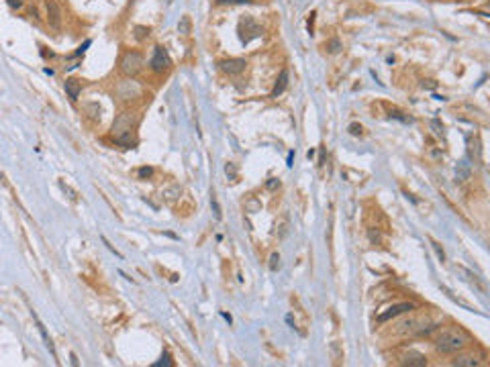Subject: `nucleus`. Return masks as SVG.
<instances>
[{
    "mask_svg": "<svg viewBox=\"0 0 490 367\" xmlns=\"http://www.w3.org/2000/svg\"><path fill=\"white\" fill-rule=\"evenodd\" d=\"M466 345V336L457 328H443L435 338V347L441 353H457Z\"/></svg>",
    "mask_w": 490,
    "mask_h": 367,
    "instance_id": "obj_1",
    "label": "nucleus"
},
{
    "mask_svg": "<svg viewBox=\"0 0 490 367\" xmlns=\"http://www.w3.org/2000/svg\"><path fill=\"white\" fill-rule=\"evenodd\" d=\"M131 128H133V114H129V112L119 114L113 122V135H115L117 143H121L125 147H131V143H133Z\"/></svg>",
    "mask_w": 490,
    "mask_h": 367,
    "instance_id": "obj_2",
    "label": "nucleus"
},
{
    "mask_svg": "<svg viewBox=\"0 0 490 367\" xmlns=\"http://www.w3.org/2000/svg\"><path fill=\"white\" fill-rule=\"evenodd\" d=\"M143 70V58L141 54H137V51H127V54H123L121 58V72L125 76H135Z\"/></svg>",
    "mask_w": 490,
    "mask_h": 367,
    "instance_id": "obj_3",
    "label": "nucleus"
},
{
    "mask_svg": "<svg viewBox=\"0 0 490 367\" xmlns=\"http://www.w3.org/2000/svg\"><path fill=\"white\" fill-rule=\"evenodd\" d=\"M262 33H264V29L251 16H245V18L239 20V39H241L243 45H247L251 39L262 37Z\"/></svg>",
    "mask_w": 490,
    "mask_h": 367,
    "instance_id": "obj_4",
    "label": "nucleus"
},
{
    "mask_svg": "<svg viewBox=\"0 0 490 367\" xmlns=\"http://www.w3.org/2000/svg\"><path fill=\"white\" fill-rule=\"evenodd\" d=\"M149 66L156 74H162V72H166L170 68V56H168V51L162 45H158L156 51H153V58H151Z\"/></svg>",
    "mask_w": 490,
    "mask_h": 367,
    "instance_id": "obj_5",
    "label": "nucleus"
},
{
    "mask_svg": "<svg viewBox=\"0 0 490 367\" xmlns=\"http://www.w3.org/2000/svg\"><path fill=\"white\" fill-rule=\"evenodd\" d=\"M415 306H412L410 302H402V304H394V306H390V308H386L380 316H378V322H386V320H390V318H394V316H398V314H404V312H408V310H412Z\"/></svg>",
    "mask_w": 490,
    "mask_h": 367,
    "instance_id": "obj_6",
    "label": "nucleus"
},
{
    "mask_svg": "<svg viewBox=\"0 0 490 367\" xmlns=\"http://www.w3.org/2000/svg\"><path fill=\"white\" fill-rule=\"evenodd\" d=\"M117 92H119V96L123 100H131V98H137L141 94V86L137 82H133V80H127V82H121L119 84Z\"/></svg>",
    "mask_w": 490,
    "mask_h": 367,
    "instance_id": "obj_7",
    "label": "nucleus"
},
{
    "mask_svg": "<svg viewBox=\"0 0 490 367\" xmlns=\"http://www.w3.org/2000/svg\"><path fill=\"white\" fill-rule=\"evenodd\" d=\"M400 363L402 365H410V367H425L427 365V359L423 353L415 351V349H408L400 355Z\"/></svg>",
    "mask_w": 490,
    "mask_h": 367,
    "instance_id": "obj_8",
    "label": "nucleus"
},
{
    "mask_svg": "<svg viewBox=\"0 0 490 367\" xmlns=\"http://www.w3.org/2000/svg\"><path fill=\"white\" fill-rule=\"evenodd\" d=\"M219 66H221V70H223L225 74H229V76H237V74H241V72L245 70L247 62H245V60H241V58H231V60L221 62Z\"/></svg>",
    "mask_w": 490,
    "mask_h": 367,
    "instance_id": "obj_9",
    "label": "nucleus"
},
{
    "mask_svg": "<svg viewBox=\"0 0 490 367\" xmlns=\"http://www.w3.org/2000/svg\"><path fill=\"white\" fill-rule=\"evenodd\" d=\"M455 272H459L461 276H463V280H466V282H470L474 288H478V290L480 292H486V284L476 276V274H472L470 270H466V268H461V266H455Z\"/></svg>",
    "mask_w": 490,
    "mask_h": 367,
    "instance_id": "obj_10",
    "label": "nucleus"
},
{
    "mask_svg": "<svg viewBox=\"0 0 490 367\" xmlns=\"http://www.w3.org/2000/svg\"><path fill=\"white\" fill-rule=\"evenodd\" d=\"M47 16H49V24L54 29H60V22H62V12H60V6L54 2V0H47Z\"/></svg>",
    "mask_w": 490,
    "mask_h": 367,
    "instance_id": "obj_11",
    "label": "nucleus"
},
{
    "mask_svg": "<svg viewBox=\"0 0 490 367\" xmlns=\"http://www.w3.org/2000/svg\"><path fill=\"white\" fill-rule=\"evenodd\" d=\"M66 92L72 100H78L80 92H82V82L80 80H74V78H70V80H66Z\"/></svg>",
    "mask_w": 490,
    "mask_h": 367,
    "instance_id": "obj_12",
    "label": "nucleus"
},
{
    "mask_svg": "<svg viewBox=\"0 0 490 367\" xmlns=\"http://www.w3.org/2000/svg\"><path fill=\"white\" fill-rule=\"evenodd\" d=\"M286 86H288V72H286V70H282L280 76H278V82H276V86H274V90H272V96L278 98L282 92L286 90Z\"/></svg>",
    "mask_w": 490,
    "mask_h": 367,
    "instance_id": "obj_13",
    "label": "nucleus"
},
{
    "mask_svg": "<svg viewBox=\"0 0 490 367\" xmlns=\"http://www.w3.org/2000/svg\"><path fill=\"white\" fill-rule=\"evenodd\" d=\"M180 196H182V188L178 186V184H172V186H168L164 192H162V198L166 202H176Z\"/></svg>",
    "mask_w": 490,
    "mask_h": 367,
    "instance_id": "obj_14",
    "label": "nucleus"
},
{
    "mask_svg": "<svg viewBox=\"0 0 490 367\" xmlns=\"http://www.w3.org/2000/svg\"><path fill=\"white\" fill-rule=\"evenodd\" d=\"M468 155L472 162H480L482 157V149H480V141L478 139H470L468 141Z\"/></svg>",
    "mask_w": 490,
    "mask_h": 367,
    "instance_id": "obj_15",
    "label": "nucleus"
},
{
    "mask_svg": "<svg viewBox=\"0 0 490 367\" xmlns=\"http://www.w3.org/2000/svg\"><path fill=\"white\" fill-rule=\"evenodd\" d=\"M453 365H457V367H478L480 363L476 359H472V357H457L453 361Z\"/></svg>",
    "mask_w": 490,
    "mask_h": 367,
    "instance_id": "obj_16",
    "label": "nucleus"
},
{
    "mask_svg": "<svg viewBox=\"0 0 490 367\" xmlns=\"http://www.w3.org/2000/svg\"><path fill=\"white\" fill-rule=\"evenodd\" d=\"M325 49L329 51V54H339V51H341V41L339 39H331V41H327L325 43Z\"/></svg>",
    "mask_w": 490,
    "mask_h": 367,
    "instance_id": "obj_17",
    "label": "nucleus"
},
{
    "mask_svg": "<svg viewBox=\"0 0 490 367\" xmlns=\"http://www.w3.org/2000/svg\"><path fill=\"white\" fill-rule=\"evenodd\" d=\"M286 232H288V218L284 216V218H282V222L276 224V234L282 239V237H286Z\"/></svg>",
    "mask_w": 490,
    "mask_h": 367,
    "instance_id": "obj_18",
    "label": "nucleus"
},
{
    "mask_svg": "<svg viewBox=\"0 0 490 367\" xmlns=\"http://www.w3.org/2000/svg\"><path fill=\"white\" fill-rule=\"evenodd\" d=\"M178 31L184 33V35L190 33V18L188 16H182V20H180V24H178Z\"/></svg>",
    "mask_w": 490,
    "mask_h": 367,
    "instance_id": "obj_19",
    "label": "nucleus"
},
{
    "mask_svg": "<svg viewBox=\"0 0 490 367\" xmlns=\"http://www.w3.org/2000/svg\"><path fill=\"white\" fill-rule=\"evenodd\" d=\"M278 270H280V255L272 253L270 255V272H278Z\"/></svg>",
    "mask_w": 490,
    "mask_h": 367,
    "instance_id": "obj_20",
    "label": "nucleus"
},
{
    "mask_svg": "<svg viewBox=\"0 0 490 367\" xmlns=\"http://www.w3.org/2000/svg\"><path fill=\"white\" fill-rule=\"evenodd\" d=\"M149 37V29L147 27H135V39L137 41H143Z\"/></svg>",
    "mask_w": 490,
    "mask_h": 367,
    "instance_id": "obj_21",
    "label": "nucleus"
},
{
    "mask_svg": "<svg viewBox=\"0 0 490 367\" xmlns=\"http://www.w3.org/2000/svg\"><path fill=\"white\" fill-rule=\"evenodd\" d=\"M331 353H333V359H335V361L343 359V353H341V349H339V343H333V345H331Z\"/></svg>",
    "mask_w": 490,
    "mask_h": 367,
    "instance_id": "obj_22",
    "label": "nucleus"
},
{
    "mask_svg": "<svg viewBox=\"0 0 490 367\" xmlns=\"http://www.w3.org/2000/svg\"><path fill=\"white\" fill-rule=\"evenodd\" d=\"M431 245H433V249H435V253H437V257H439L441 261L445 259V253H443V249L439 247V243H437V241H431Z\"/></svg>",
    "mask_w": 490,
    "mask_h": 367,
    "instance_id": "obj_23",
    "label": "nucleus"
},
{
    "mask_svg": "<svg viewBox=\"0 0 490 367\" xmlns=\"http://www.w3.org/2000/svg\"><path fill=\"white\" fill-rule=\"evenodd\" d=\"M219 4H249V0H217Z\"/></svg>",
    "mask_w": 490,
    "mask_h": 367,
    "instance_id": "obj_24",
    "label": "nucleus"
},
{
    "mask_svg": "<svg viewBox=\"0 0 490 367\" xmlns=\"http://www.w3.org/2000/svg\"><path fill=\"white\" fill-rule=\"evenodd\" d=\"M151 174H153V170H151V168H147V166H145V168H139V172H137V176H139V178H149Z\"/></svg>",
    "mask_w": 490,
    "mask_h": 367,
    "instance_id": "obj_25",
    "label": "nucleus"
},
{
    "mask_svg": "<svg viewBox=\"0 0 490 367\" xmlns=\"http://www.w3.org/2000/svg\"><path fill=\"white\" fill-rule=\"evenodd\" d=\"M431 126L435 128V135H443V124H441L439 120H433V122H431Z\"/></svg>",
    "mask_w": 490,
    "mask_h": 367,
    "instance_id": "obj_26",
    "label": "nucleus"
},
{
    "mask_svg": "<svg viewBox=\"0 0 490 367\" xmlns=\"http://www.w3.org/2000/svg\"><path fill=\"white\" fill-rule=\"evenodd\" d=\"M211 206H213V212H215V216L217 218H221V210H219V204H217V198L213 196V200H211Z\"/></svg>",
    "mask_w": 490,
    "mask_h": 367,
    "instance_id": "obj_27",
    "label": "nucleus"
},
{
    "mask_svg": "<svg viewBox=\"0 0 490 367\" xmlns=\"http://www.w3.org/2000/svg\"><path fill=\"white\" fill-rule=\"evenodd\" d=\"M349 133H351V135H359V133H362V126L355 124V122H353V124H349Z\"/></svg>",
    "mask_w": 490,
    "mask_h": 367,
    "instance_id": "obj_28",
    "label": "nucleus"
},
{
    "mask_svg": "<svg viewBox=\"0 0 490 367\" xmlns=\"http://www.w3.org/2000/svg\"><path fill=\"white\" fill-rule=\"evenodd\" d=\"M60 186H62V190H64V192H68V194H70V198H72V200H76V192H72V190L66 186L64 182H60Z\"/></svg>",
    "mask_w": 490,
    "mask_h": 367,
    "instance_id": "obj_29",
    "label": "nucleus"
},
{
    "mask_svg": "<svg viewBox=\"0 0 490 367\" xmlns=\"http://www.w3.org/2000/svg\"><path fill=\"white\" fill-rule=\"evenodd\" d=\"M156 365H172V361H170V357H168V355H164V357H162V361H158Z\"/></svg>",
    "mask_w": 490,
    "mask_h": 367,
    "instance_id": "obj_30",
    "label": "nucleus"
},
{
    "mask_svg": "<svg viewBox=\"0 0 490 367\" xmlns=\"http://www.w3.org/2000/svg\"><path fill=\"white\" fill-rule=\"evenodd\" d=\"M9 4H11L13 8H19V6L23 4V0H9Z\"/></svg>",
    "mask_w": 490,
    "mask_h": 367,
    "instance_id": "obj_31",
    "label": "nucleus"
},
{
    "mask_svg": "<svg viewBox=\"0 0 490 367\" xmlns=\"http://www.w3.org/2000/svg\"><path fill=\"white\" fill-rule=\"evenodd\" d=\"M276 186H280V182H278V180H272V182L268 184V188H270V190H272V188H276Z\"/></svg>",
    "mask_w": 490,
    "mask_h": 367,
    "instance_id": "obj_32",
    "label": "nucleus"
},
{
    "mask_svg": "<svg viewBox=\"0 0 490 367\" xmlns=\"http://www.w3.org/2000/svg\"><path fill=\"white\" fill-rule=\"evenodd\" d=\"M370 239H372V241H380V237H378V232H374V230H370Z\"/></svg>",
    "mask_w": 490,
    "mask_h": 367,
    "instance_id": "obj_33",
    "label": "nucleus"
},
{
    "mask_svg": "<svg viewBox=\"0 0 490 367\" xmlns=\"http://www.w3.org/2000/svg\"><path fill=\"white\" fill-rule=\"evenodd\" d=\"M249 2H253V0H249Z\"/></svg>",
    "mask_w": 490,
    "mask_h": 367,
    "instance_id": "obj_34",
    "label": "nucleus"
}]
</instances>
